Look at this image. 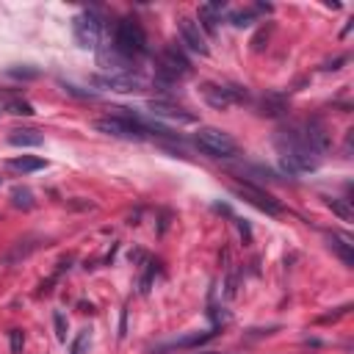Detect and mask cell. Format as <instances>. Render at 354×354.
Wrapping results in <instances>:
<instances>
[{
	"label": "cell",
	"instance_id": "d6986e66",
	"mask_svg": "<svg viewBox=\"0 0 354 354\" xmlns=\"http://www.w3.org/2000/svg\"><path fill=\"white\" fill-rule=\"evenodd\" d=\"M6 113H14V116H30L33 113V105L22 97H6Z\"/></svg>",
	"mask_w": 354,
	"mask_h": 354
},
{
	"label": "cell",
	"instance_id": "d4e9b609",
	"mask_svg": "<svg viewBox=\"0 0 354 354\" xmlns=\"http://www.w3.org/2000/svg\"><path fill=\"white\" fill-rule=\"evenodd\" d=\"M53 324H55V337L64 343L66 340V318H64V313H55L53 315Z\"/></svg>",
	"mask_w": 354,
	"mask_h": 354
},
{
	"label": "cell",
	"instance_id": "3957f363",
	"mask_svg": "<svg viewBox=\"0 0 354 354\" xmlns=\"http://www.w3.org/2000/svg\"><path fill=\"white\" fill-rule=\"evenodd\" d=\"M113 50H119L124 58L130 61H138L141 55L149 53V44H147V33L141 28L138 19L133 17H122L116 25H113Z\"/></svg>",
	"mask_w": 354,
	"mask_h": 354
},
{
	"label": "cell",
	"instance_id": "5bb4252c",
	"mask_svg": "<svg viewBox=\"0 0 354 354\" xmlns=\"http://www.w3.org/2000/svg\"><path fill=\"white\" fill-rule=\"evenodd\" d=\"M41 141H44V136L39 133V130H11L8 133V144L11 147H41Z\"/></svg>",
	"mask_w": 354,
	"mask_h": 354
},
{
	"label": "cell",
	"instance_id": "5b68a950",
	"mask_svg": "<svg viewBox=\"0 0 354 354\" xmlns=\"http://www.w3.org/2000/svg\"><path fill=\"white\" fill-rule=\"evenodd\" d=\"M72 33H75V41H77L83 50L100 47V36H102V19H100V14L91 11V8L80 11V14L72 19Z\"/></svg>",
	"mask_w": 354,
	"mask_h": 354
},
{
	"label": "cell",
	"instance_id": "4fadbf2b",
	"mask_svg": "<svg viewBox=\"0 0 354 354\" xmlns=\"http://www.w3.org/2000/svg\"><path fill=\"white\" fill-rule=\"evenodd\" d=\"M326 246L343 260V266H354V243L348 235H340V232H326Z\"/></svg>",
	"mask_w": 354,
	"mask_h": 354
},
{
	"label": "cell",
	"instance_id": "52a82bcc",
	"mask_svg": "<svg viewBox=\"0 0 354 354\" xmlns=\"http://www.w3.org/2000/svg\"><path fill=\"white\" fill-rule=\"evenodd\" d=\"M232 194L241 196L243 202L254 205V207H257L260 213H266V216H279V213H282V205H279L271 194H266L260 185H249V183H243V185H235Z\"/></svg>",
	"mask_w": 354,
	"mask_h": 354
},
{
	"label": "cell",
	"instance_id": "9c48e42d",
	"mask_svg": "<svg viewBox=\"0 0 354 354\" xmlns=\"http://www.w3.org/2000/svg\"><path fill=\"white\" fill-rule=\"evenodd\" d=\"M97 64H100L108 75H130V72H136V61L124 58L119 50H113V44L97 47Z\"/></svg>",
	"mask_w": 354,
	"mask_h": 354
},
{
	"label": "cell",
	"instance_id": "30bf717a",
	"mask_svg": "<svg viewBox=\"0 0 354 354\" xmlns=\"http://www.w3.org/2000/svg\"><path fill=\"white\" fill-rule=\"evenodd\" d=\"M94 83L105 86L111 91H124V94L144 91V77L138 72H130V75H100V77H94Z\"/></svg>",
	"mask_w": 354,
	"mask_h": 354
},
{
	"label": "cell",
	"instance_id": "6da1fadb",
	"mask_svg": "<svg viewBox=\"0 0 354 354\" xmlns=\"http://www.w3.org/2000/svg\"><path fill=\"white\" fill-rule=\"evenodd\" d=\"M274 147H277V152H279L282 171H285V174H293V177L318 169V163H321V158H324V155H318V152L307 144V138H304V133H301L299 124L282 127V130L274 136Z\"/></svg>",
	"mask_w": 354,
	"mask_h": 354
},
{
	"label": "cell",
	"instance_id": "f546056e",
	"mask_svg": "<svg viewBox=\"0 0 354 354\" xmlns=\"http://www.w3.org/2000/svg\"><path fill=\"white\" fill-rule=\"evenodd\" d=\"M199 354H218V351H199Z\"/></svg>",
	"mask_w": 354,
	"mask_h": 354
},
{
	"label": "cell",
	"instance_id": "8fae6325",
	"mask_svg": "<svg viewBox=\"0 0 354 354\" xmlns=\"http://www.w3.org/2000/svg\"><path fill=\"white\" fill-rule=\"evenodd\" d=\"M149 111H152V116H158V119H171V122H180V124L196 122L194 113H188L185 108H180V105H174V102H166V100H149Z\"/></svg>",
	"mask_w": 354,
	"mask_h": 354
},
{
	"label": "cell",
	"instance_id": "cb8c5ba5",
	"mask_svg": "<svg viewBox=\"0 0 354 354\" xmlns=\"http://www.w3.org/2000/svg\"><path fill=\"white\" fill-rule=\"evenodd\" d=\"M8 340H11V351H14V354H22V346H25L22 329H11V332H8Z\"/></svg>",
	"mask_w": 354,
	"mask_h": 354
},
{
	"label": "cell",
	"instance_id": "9a60e30c",
	"mask_svg": "<svg viewBox=\"0 0 354 354\" xmlns=\"http://www.w3.org/2000/svg\"><path fill=\"white\" fill-rule=\"evenodd\" d=\"M238 171L246 177L249 185H260V183H274V180H277V174H274L271 169H266V166H241ZM243 177H241V180H243Z\"/></svg>",
	"mask_w": 354,
	"mask_h": 354
},
{
	"label": "cell",
	"instance_id": "603a6c76",
	"mask_svg": "<svg viewBox=\"0 0 354 354\" xmlns=\"http://www.w3.org/2000/svg\"><path fill=\"white\" fill-rule=\"evenodd\" d=\"M88 329H83L77 337H75V343H72V351L69 354H86V348H88Z\"/></svg>",
	"mask_w": 354,
	"mask_h": 354
},
{
	"label": "cell",
	"instance_id": "277c9868",
	"mask_svg": "<svg viewBox=\"0 0 354 354\" xmlns=\"http://www.w3.org/2000/svg\"><path fill=\"white\" fill-rule=\"evenodd\" d=\"M194 144H196L199 152L207 155V158L227 160V158H235V155H238L235 138H232L227 130H221V127H199L196 136H194Z\"/></svg>",
	"mask_w": 354,
	"mask_h": 354
},
{
	"label": "cell",
	"instance_id": "8992f818",
	"mask_svg": "<svg viewBox=\"0 0 354 354\" xmlns=\"http://www.w3.org/2000/svg\"><path fill=\"white\" fill-rule=\"evenodd\" d=\"M202 97H205V102L210 105V108H216V111H224V108H230V105H235V102H246L249 100V91L243 88V86H218V83H205L202 86Z\"/></svg>",
	"mask_w": 354,
	"mask_h": 354
},
{
	"label": "cell",
	"instance_id": "ffe728a7",
	"mask_svg": "<svg viewBox=\"0 0 354 354\" xmlns=\"http://www.w3.org/2000/svg\"><path fill=\"white\" fill-rule=\"evenodd\" d=\"M213 335H216V329H210V332H202V335L196 332V335H188V337H180V340H174L171 346H174V348H196V346L207 343Z\"/></svg>",
	"mask_w": 354,
	"mask_h": 354
},
{
	"label": "cell",
	"instance_id": "e0dca14e",
	"mask_svg": "<svg viewBox=\"0 0 354 354\" xmlns=\"http://www.w3.org/2000/svg\"><path fill=\"white\" fill-rule=\"evenodd\" d=\"M11 205L19 207V210H33V207H36V199H33L30 188H25V185H14V188H11Z\"/></svg>",
	"mask_w": 354,
	"mask_h": 354
},
{
	"label": "cell",
	"instance_id": "2e32d148",
	"mask_svg": "<svg viewBox=\"0 0 354 354\" xmlns=\"http://www.w3.org/2000/svg\"><path fill=\"white\" fill-rule=\"evenodd\" d=\"M6 163H8V169H17V171H22V174H28V171H39V169L47 166V160H41V158H30V155L8 158Z\"/></svg>",
	"mask_w": 354,
	"mask_h": 354
},
{
	"label": "cell",
	"instance_id": "484cf974",
	"mask_svg": "<svg viewBox=\"0 0 354 354\" xmlns=\"http://www.w3.org/2000/svg\"><path fill=\"white\" fill-rule=\"evenodd\" d=\"M61 86H64V91H66V94L80 97V100H94V97H97L94 91H80V88H77V86H72V83H61Z\"/></svg>",
	"mask_w": 354,
	"mask_h": 354
},
{
	"label": "cell",
	"instance_id": "f1b7e54d",
	"mask_svg": "<svg viewBox=\"0 0 354 354\" xmlns=\"http://www.w3.org/2000/svg\"><path fill=\"white\" fill-rule=\"evenodd\" d=\"M0 113H6V97H0Z\"/></svg>",
	"mask_w": 354,
	"mask_h": 354
},
{
	"label": "cell",
	"instance_id": "4316f807",
	"mask_svg": "<svg viewBox=\"0 0 354 354\" xmlns=\"http://www.w3.org/2000/svg\"><path fill=\"white\" fill-rule=\"evenodd\" d=\"M351 310V304H343V307H337V313H326V315H318V321L321 324H326V321H337L340 315H346Z\"/></svg>",
	"mask_w": 354,
	"mask_h": 354
},
{
	"label": "cell",
	"instance_id": "ac0fdd59",
	"mask_svg": "<svg viewBox=\"0 0 354 354\" xmlns=\"http://www.w3.org/2000/svg\"><path fill=\"white\" fill-rule=\"evenodd\" d=\"M254 17H257L254 6H252V8H235V11L227 14V19H230L235 28H249V25L254 22Z\"/></svg>",
	"mask_w": 354,
	"mask_h": 354
},
{
	"label": "cell",
	"instance_id": "83f0119b",
	"mask_svg": "<svg viewBox=\"0 0 354 354\" xmlns=\"http://www.w3.org/2000/svg\"><path fill=\"white\" fill-rule=\"evenodd\" d=\"M343 61H346V58H337V61H332V64H326L324 69H340V64H343Z\"/></svg>",
	"mask_w": 354,
	"mask_h": 354
},
{
	"label": "cell",
	"instance_id": "ba28073f",
	"mask_svg": "<svg viewBox=\"0 0 354 354\" xmlns=\"http://www.w3.org/2000/svg\"><path fill=\"white\" fill-rule=\"evenodd\" d=\"M177 30H180L183 44H185L191 53H196V55H207V53H210L207 36L202 33V28H199V22H196L194 17H180V19H177Z\"/></svg>",
	"mask_w": 354,
	"mask_h": 354
},
{
	"label": "cell",
	"instance_id": "7a4b0ae2",
	"mask_svg": "<svg viewBox=\"0 0 354 354\" xmlns=\"http://www.w3.org/2000/svg\"><path fill=\"white\" fill-rule=\"evenodd\" d=\"M191 75V61L188 55L177 47V44H169L163 47V53L158 55V66H155V86L160 91H169L171 86H177L183 77Z\"/></svg>",
	"mask_w": 354,
	"mask_h": 354
},
{
	"label": "cell",
	"instance_id": "7402d4cb",
	"mask_svg": "<svg viewBox=\"0 0 354 354\" xmlns=\"http://www.w3.org/2000/svg\"><path fill=\"white\" fill-rule=\"evenodd\" d=\"M6 75L17 77V80H33V77H39V69H33V66L25 64V66H8Z\"/></svg>",
	"mask_w": 354,
	"mask_h": 354
},
{
	"label": "cell",
	"instance_id": "44dd1931",
	"mask_svg": "<svg viewBox=\"0 0 354 354\" xmlns=\"http://www.w3.org/2000/svg\"><path fill=\"white\" fill-rule=\"evenodd\" d=\"M326 205H329L332 213H337L343 221H351V218H354V210H351L348 199H337V196H332V199H326Z\"/></svg>",
	"mask_w": 354,
	"mask_h": 354
},
{
	"label": "cell",
	"instance_id": "7c38bea8",
	"mask_svg": "<svg viewBox=\"0 0 354 354\" xmlns=\"http://www.w3.org/2000/svg\"><path fill=\"white\" fill-rule=\"evenodd\" d=\"M224 8H227L224 3H205V6H199V11H196L199 19H196V22H199V28H202L205 36H216Z\"/></svg>",
	"mask_w": 354,
	"mask_h": 354
}]
</instances>
